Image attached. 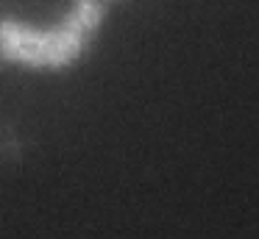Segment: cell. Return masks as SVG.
Here are the masks:
<instances>
[{
	"mask_svg": "<svg viewBox=\"0 0 259 239\" xmlns=\"http://www.w3.org/2000/svg\"><path fill=\"white\" fill-rule=\"evenodd\" d=\"M103 22L101 0H75L48 28L0 17V61L28 70H62L78 61L95 42Z\"/></svg>",
	"mask_w": 259,
	"mask_h": 239,
	"instance_id": "1",
	"label": "cell"
},
{
	"mask_svg": "<svg viewBox=\"0 0 259 239\" xmlns=\"http://www.w3.org/2000/svg\"><path fill=\"white\" fill-rule=\"evenodd\" d=\"M23 150H25V145L20 133L9 131V128H0V170L17 164L23 159Z\"/></svg>",
	"mask_w": 259,
	"mask_h": 239,
	"instance_id": "2",
	"label": "cell"
},
{
	"mask_svg": "<svg viewBox=\"0 0 259 239\" xmlns=\"http://www.w3.org/2000/svg\"><path fill=\"white\" fill-rule=\"evenodd\" d=\"M0 3H3V0H0Z\"/></svg>",
	"mask_w": 259,
	"mask_h": 239,
	"instance_id": "3",
	"label": "cell"
},
{
	"mask_svg": "<svg viewBox=\"0 0 259 239\" xmlns=\"http://www.w3.org/2000/svg\"><path fill=\"white\" fill-rule=\"evenodd\" d=\"M101 3H103V0H101Z\"/></svg>",
	"mask_w": 259,
	"mask_h": 239,
	"instance_id": "4",
	"label": "cell"
}]
</instances>
